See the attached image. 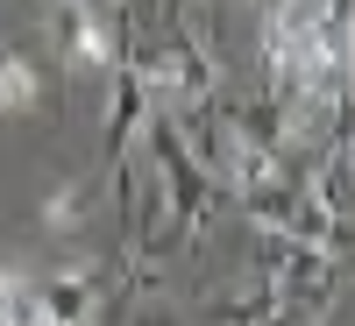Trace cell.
Listing matches in <instances>:
<instances>
[{"mask_svg": "<svg viewBox=\"0 0 355 326\" xmlns=\"http://www.w3.org/2000/svg\"><path fill=\"white\" fill-rule=\"evenodd\" d=\"M78 57L107 64V28H100V21H78Z\"/></svg>", "mask_w": 355, "mask_h": 326, "instance_id": "obj_2", "label": "cell"}, {"mask_svg": "<svg viewBox=\"0 0 355 326\" xmlns=\"http://www.w3.org/2000/svg\"><path fill=\"white\" fill-rule=\"evenodd\" d=\"M0 107H36V71H28V64H15V57H8V64H0Z\"/></svg>", "mask_w": 355, "mask_h": 326, "instance_id": "obj_1", "label": "cell"}]
</instances>
